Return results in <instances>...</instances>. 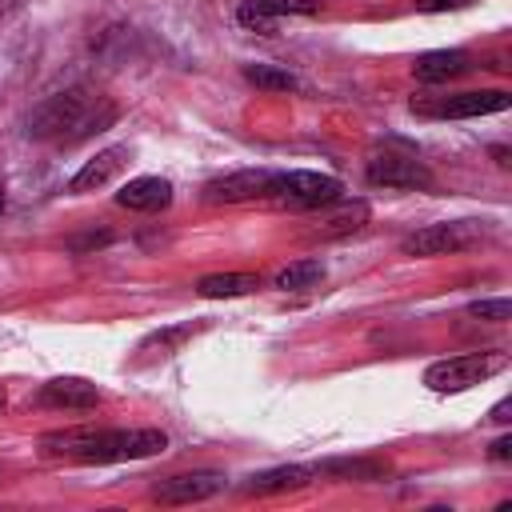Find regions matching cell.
Instances as JSON below:
<instances>
[{
  "label": "cell",
  "mask_w": 512,
  "mask_h": 512,
  "mask_svg": "<svg viewBox=\"0 0 512 512\" xmlns=\"http://www.w3.org/2000/svg\"><path fill=\"white\" fill-rule=\"evenodd\" d=\"M248 4H256V8H264L268 16H316V12H324V0H248Z\"/></svg>",
  "instance_id": "cell-19"
},
{
  "label": "cell",
  "mask_w": 512,
  "mask_h": 512,
  "mask_svg": "<svg viewBox=\"0 0 512 512\" xmlns=\"http://www.w3.org/2000/svg\"><path fill=\"white\" fill-rule=\"evenodd\" d=\"M116 204L132 212H160L172 204V184L164 176H136L116 192Z\"/></svg>",
  "instance_id": "cell-13"
},
{
  "label": "cell",
  "mask_w": 512,
  "mask_h": 512,
  "mask_svg": "<svg viewBox=\"0 0 512 512\" xmlns=\"http://www.w3.org/2000/svg\"><path fill=\"white\" fill-rule=\"evenodd\" d=\"M272 176H276V172H268V168H240V172L216 176V180H208V184H204V200H208V204L260 200V196H268Z\"/></svg>",
  "instance_id": "cell-8"
},
{
  "label": "cell",
  "mask_w": 512,
  "mask_h": 512,
  "mask_svg": "<svg viewBox=\"0 0 512 512\" xmlns=\"http://www.w3.org/2000/svg\"><path fill=\"white\" fill-rule=\"evenodd\" d=\"M508 412H512V400H500V404L492 408V424H508V420H512Z\"/></svg>",
  "instance_id": "cell-24"
},
{
  "label": "cell",
  "mask_w": 512,
  "mask_h": 512,
  "mask_svg": "<svg viewBox=\"0 0 512 512\" xmlns=\"http://www.w3.org/2000/svg\"><path fill=\"white\" fill-rule=\"evenodd\" d=\"M468 316H476V320H492V324H504V320L512 316V300H504V296H496V300H472V304H468Z\"/></svg>",
  "instance_id": "cell-21"
},
{
  "label": "cell",
  "mask_w": 512,
  "mask_h": 512,
  "mask_svg": "<svg viewBox=\"0 0 512 512\" xmlns=\"http://www.w3.org/2000/svg\"><path fill=\"white\" fill-rule=\"evenodd\" d=\"M480 236V228L472 220H456V224H428L412 236H404L400 252L404 256H444V252H460Z\"/></svg>",
  "instance_id": "cell-7"
},
{
  "label": "cell",
  "mask_w": 512,
  "mask_h": 512,
  "mask_svg": "<svg viewBox=\"0 0 512 512\" xmlns=\"http://www.w3.org/2000/svg\"><path fill=\"white\" fill-rule=\"evenodd\" d=\"M488 456H492V460H512V436H500V440H492Z\"/></svg>",
  "instance_id": "cell-23"
},
{
  "label": "cell",
  "mask_w": 512,
  "mask_h": 512,
  "mask_svg": "<svg viewBox=\"0 0 512 512\" xmlns=\"http://www.w3.org/2000/svg\"><path fill=\"white\" fill-rule=\"evenodd\" d=\"M512 96L504 88H484V92H432V96H412V112L428 120H472L488 112H504Z\"/></svg>",
  "instance_id": "cell-5"
},
{
  "label": "cell",
  "mask_w": 512,
  "mask_h": 512,
  "mask_svg": "<svg viewBox=\"0 0 512 512\" xmlns=\"http://www.w3.org/2000/svg\"><path fill=\"white\" fill-rule=\"evenodd\" d=\"M236 24L248 28V32H260V36H272V32H276V16H268L264 8H256V4H248V0L236 8Z\"/></svg>",
  "instance_id": "cell-20"
},
{
  "label": "cell",
  "mask_w": 512,
  "mask_h": 512,
  "mask_svg": "<svg viewBox=\"0 0 512 512\" xmlns=\"http://www.w3.org/2000/svg\"><path fill=\"white\" fill-rule=\"evenodd\" d=\"M244 80L256 84V88H268V92H292L296 88V76L292 72H280L272 64H248L244 68Z\"/></svg>",
  "instance_id": "cell-18"
},
{
  "label": "cell",
  "mask_w": 512,
  "mask_h": 512,
  "mask_svg": "<svg viewBox=\"0 0 512 512\" xmlns=\"http://www.w3.org/2000/svg\"><path fill=\"white\" fill-rule=\"evenodd\" d=\"M316 472H332L340 480H380L388 472V464H380V460H328Z\"/></svg>",
  "instance_id": "cell-17"
},
{
  "label": "cell",
  "mask_w": 512,
  "mask_h": 512,
  "mask_svg": "<svg viewBox=\"0 0 512 512\" xmlns=\"http://www.w3.org/2000/svg\"><path fill=\"white\" fill-rule=\"evenodd\" d=\"M340 180L320 176V172H276L268 200L284 204V208H320V204H336L340 200Z\"/></svg>",
  "instance_id": "cell-6"
},
{
  "label": "cell",
  "mask_w": 512,
  "mask_h": 512,
  "mask_svg": "<svg viewBox=\"0 0 512 512\" xmlns=\"http://www.w3.org/2000/svg\"><path fill=\"white\" fill-rule=\"evenodd\" d=\"M128 160H132V148H128V144H112V148L96 152V156L68 180V192H96V188H104L108 180H116V172H124Z\"/></svg>",
  "instance_id": "cell-10"
},
{
  "label": "cell",
  "mask_w": 512,
  "mask_h": 512,
  "mask_svg": "<svg viewBox=\"0 0 512 512\" xmlns=\"http://www.w3.org/2000/svg\"><path fill=\"white\" fill-rule=\"evenodd\" d=\"M120 116V108L96 92V88H64L48 100H40L32 112H28V136L32 140H48V144H80L104 128H112Z\"/></svg>",
  "instance_id": "cell-1"
},
{
  "label": "cell",
  "mask_w": 512,
  "mask_h": 512,
  "mask_svg": "<svg viewBox=\"0 0 512 512\" xmlns=\"http://www.w3.org/2000/svg\"><path fill=\"white\" fill-rule=\"evenodd\" d=\"M256 288H260V280L252 272H216V276H204L196 284V292L204 300H232V296H248Z\"/></svg>",
  "instance_id": "cell-15"
},
{
  "label": "cell",
  "mask_w": 512,
  "mask_h": 512,
  "mask_svg": "<svg viewBox=\"0 0 512 512\" xmlns=\"http://www.w3.org/2000/svg\"><path fill=\"white\" fill-rule=\"evenodd\" d=\"M472 0H416V12H456L468 8Z\"/></svg>",
  "instance_id": "cell-22"
},
{
  "label": "cell",
  "mask_w": 512,
  "mask_h": 512,
  "mask_svg": "<svg viewBox=\"0 0 512 512\" xmlns=\"http://www.w3.org/2000/svg\"><path fill=\"white\" fill-rule=\"evenodd\" d=\"M0 212H4V184H0Z\"/></svg>",
  "instance_id": "cell-27"
},
{
  "label": "cell",
  "mask_w": 512,
  "mask_h": 512,
  "mask_svg": "<svg viewBox=\"0 0 512 512\" xmlns=\"http://www.w3.org/2000/svg\"><path fill=\"white\" fill-rule=\"evenodd\" d=\"M100 400H104V392L80 376H56L40 388V404H48V408H96Z\"/></svg>",
  "instance_id": "cell-11"
},
{
  "label": "cell",
  "mask_w": 512,
  "mask_h": 512,
  "mask_svg": "<svg viewBox=\"0 0 512 512\" xmlns=\"http://www.w3.org/2000/svg\"><path fill=\"white\" fill-rule=\"evenodd\" d=\"M224 488V476L220 472H180V476H168L152 488V500L160 504H200L208 496H216Z\"/></svg>",
  "instance_id": "cell-9"
},
{
  "label": "cell",
  "mask_w": 512,
  "mask_h": 512,
  "mask_svg": "<svg viewBox=\"0 0 512 512\" xmlns=\"http://www.w3.org/2000/svg\"><path fill=\"white\" fill-rule=\"evenodd\" d=\"M4 404H8V392H4V384H0V412H4Z\"/></svg>",
  "instance_id": "cell-26"
},
{
  "label": "cell",
  "mask_w": 512,
  "mask_h": 512,
  "mask_svg": "<svg viewBox=\"0 0 512 512\" xmlns=\"http://www.w3.org/2000/svg\"><path fill=\"white\" fill-rule=\"evenodd\" d=\"M468 68H472V56H468V52H460V48H436V52L416 56L412 76H416L420 84H444V80L464 76Z\"/></svg>",
  "instance_id": "cell-12"
},
{
  "label": "cell",
  "mask_w": 512,
  "mask_h": 512,
  "mask_svg": "<svg viewBox=\"0 0 512 512\" xmlns=\"http://www.w3.org/2000/svg\"><path fill=\"white\" fill-rule=\"evenodd\" d=\"M364 176H368V184H376V188H404V192H424V188H432L428 164H424L416 152L400 148V144H376V148L368 152V160H364Z\"/></svg>",
  "instance_id": "cell-3"
},
{
  "label": "cell",
  "mask_w": 512,
  "mask_h": 512,
  "mask_svg": "<svg viewBox=\"0 0 512 512\" xmlns=\"http://www.w3.org/2000/svg\"><path fill=\"white\" fill-rule=\"evenodd\" d=\"M168 448V436L160 428H64L44 436L48 456H68L76 464H120L156 456Z\"/></svg>",
  "instance_id": "cell-2"
},
{
  "label": "cell",
  "mask_w": 512,
  "mask_h": 512,
  "mask_svg": "<svg viewBox=\"0 0 512 512\" xmlns=\"http://www.w3.org/2000/svg\"><path fill=\"white\" fill-rule=\"evenodd\" d=\"M508 368V352H464V356H448L424 368V384L432 392H464L496 372Z\"/></svg>",
  "instance_id": "cell-4"
},
{
  "label": "cell",
  "mask_w": 512,
  "mask_h": 512,
  "mask_svg": "<svg viewBox=\"0 0 512 512\" xmlns=\"http://www.w3.org/2000/svg\"><path fill=\"white\" fill-rule=\"evenodd\" d=\"M20 12V0H0V24L8 20V16H16Z\"/></svg>",
  "instance_id": "cell-25"
},
{
  "label": "cell",
  "mask_w": 512,
  "mask_h": 512,
  "mask_svg": "<svg viewBox=\"0 0 512 512\" xmlns=\"http://www.w3.org/2000/svg\"><path fill=\"white\" fill-rule=\"evenodd\" d=\"M312 476H316V468H308V464H284V468H268V472L248 476V480H244V492H252V496L296 492V488L312 484Z\"/></svg>",
  "instance_id": "cell-14"
},
{
  "label": "cell",
  "mask_w": 512,
  "mask_h": 512,
  "mask_svg": "<svg viewBox=\"0 0 512 512\" xmlns=\"http://www.w3.org/2000/svg\"><path fill=\"white\" fill-rule=\"evenodd\" d=\"M320 276H324V264H320V260H296V264H288V268L276 272V288H280V292L312 288Z\"/></svg>",
  "instance_id": "cell-16"
}]
</instances>
